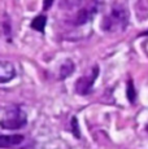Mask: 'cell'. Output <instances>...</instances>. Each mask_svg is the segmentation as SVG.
<instances>
[{
  "label": "cell",
  "mask_w": 148,
  "mask_h": 149,
  "mask_svg": "<svg viewBox=\"0 0 148 149\" xmlns=\"http://www.w3.org/2000/svg\"><path fill=\"white\" fill-rule=\"evenodd\" d=\"M27 123V116L18 105H9L3 108L0 117V126L3 130H20Z\"/></svg>",
  "instance_id": "obj_1"
},
{
  "label": "cell",
  "mask_w": 148,
  "mask_h": 149,
  "mask_svg": "<svg viewBox=\"0 0 148 149\" xmlns=\"http://www.w3.org/2000/svg\"><path fill=\"white\" fill-rule=\"evenodd\" d=\"M129 22V13L126 8L122 5H114L108 16L103 19V30L109 31V33H117V31H124Z\"/></svg>",
  "instance_id": "obj_2"
},
{
  "label": "cell",
  "mask_w": 148,
  "mask_h": 149,
  "mask_svg": "<svg viewBox=\"0 0 148 149\" xmlns=\"http://www.w3.org/2000/svg\"><path fill=\"white\" fill-rule=\"evenodd\" d=\"M98 75H99V66L95 65V66H92V69H91L89 75L81 77V78L77 81V83H75L77 93H79V95H82V96L90 95V93L92 92L94 83L98 79Z\"/></svg>",
  "instance_id": "obj_3"
},
{
  "label": "cell",
  "mask_w": 148,
  "mask_h": 149,
  "mask_svg": "<svg viewBox=\"0 0 148 149\" xmlns=\"http://www.w3.org/2000/svg\"><path fill=\"white\" fill-rule=\"evenodd\" d=\"M98 10H99V1L98 0H91L89 4L79 9V12L77 13V16H75V19H74V24H75L77 26L87 24V22L98 13Z\"/></svg>",
  "instance_id": "obj_4"
},
{
  "label": "cell",
  "mask_w": 148,
  "mask_h": 149,
  "mask_svg": "<svg viewBox=\"0 0 148 149\" xmlns=\"http://www.w3.org/2000/svg\"><path fill=\"white\" fill-rule=\"evenodd\" d=\"M16 77V69L9 61L3 60L0 62V83H7Z\"/></svg>",
  "instance_id": "obj_5"
},
{
  "label": "cell",
  "mask_w": 148,
  "mask_h": 149,
  "mask_svg": "<svg viewBox=\"0 0 148 149\" xmlns=\"http://www.w3.org/2000/svg\"><path fill=\"white\" fill-rule=\"evenodd\" d=\"M24 135H1L0 136V148H12L24 141Z\"/></svg>",
  "instance_id": "obj_6"
},
{
  "label": "cell",
  "mask_w": 148,
  "mask_h": 149,
  "mask_svg": "<svg viewBox=\"0 0 148 149\" xmlns=\"http://www.w3.org/2000/svg\"><path fill=\"white\" fill-rule=\"evenodd\" d=\"M74 68L75 66H74V62L72 60H66V61L61 65V68H60V75H59L60 79H65V78H68L70 74H73L74 70H75Z\"/></svg>",
  "instance_id": "obj_7"
},
{
  "label": "cell",
  "mask_w": 148,
  "mask_h": 149,
  "mask_svg": "<svg viewBox=\"0 0 148 149\" xmlns=\"http://www.w3.org/2000/svg\"><path fill=\"white\" fill-rule=\"evenodd\" d=\"M45 24H47V17H45L44 14H39V16H36L35 18L31 21L30 26H31V29L39 31V33H44Z\"/></svg>",
  "instance_id": "obj_8"
},
{
  "label": "cell",
  "mask_w": 148,
  "mask_h": 149,
  "mask_svg": "<svg viewBox=\"0 0 148 149\" xmlns=\"http://www.w3.org/2000/svg\"><path fill=\"white\" fill-rule=\"evenodd\" d=\"M126 95H127V99H129V101L131 102V104H134V102H135V100H136V92H135V88H134V84H133L131 79L127 82Z\"/></svg>",
  "instance_id": "obj_9"
},
{
  "label": "cell",
  "mask_w": 148,
  "mask_h": 149,
  "mask_svg": "<svg viewBox=\"0 0 148 149\" xmlns=\"http://www.w3.org/2000/svg\"><path fill=\"white\" fill-rule=\"evenodd\" d=\"M82 3H83V0H61L60 1V7L65 8V9H72V8L81 5Z\"/></svg>",
  "instance_id": "obj_10"
},
{
  "label": "cell",
  "mask_w": 148,
  "mask_h": 149,
  "mask_svg": "<svg viewBox=\"0 0 148 149\" xmlns=\"http://www.w3.org/2000/svg\"><path fill=\"white\" fill-rule=\"evenodd\" d=\"M3 31H4L5 36H7L8 42L10 40V36H12V27H10V22H8L7 18H4V21H3Z\"/></svg>",
  "instance_id": "obj_11"
},
{
  "label": "cell",
  "mask_w": 148,
  "mask_h": 149,
  "mask_svg": "<svg viewBox=\"0 0 148 149\" xmlns=\"http://www.w3.org/2000/svg\"><path fill=\"white\" fill-rule=\"evenodd\" d=\"M72 132L77 137H81V134H79V127H78V121H77L75 117H73V118H72Z\"/></svg>",
  "instance_id": "obj_12"
},
{
  "label": "cell",
  "mask_w": 148,
  "mask_h": 149,
  "mask_svg": "<svg viewBox=\"0 0 148 149\" xmlns=\"http://www.w3.org/2000/svg\"><path fill=\"white\" fill-rule=\"evenodd\" d=\"M52 3H53V0H44V9L47 10L48 8L52 5Z\"/></svg>",
  "instance_id": "obj_13"
},
{
  "label": "cell",
  "mask_w": 148,
  "mask_h": 149,
  "mask_svg": "<svg viewBox=\"0 0 148 149\" xmlns=\"http://www.w3.org/2000/svg\"><path fill=\"white\" fill-rule=\"evenodd\" d=\"M146 130H147V132H148V125L146 126Z\"/></svg>",
  "instance_id": "obj_14"
},
{
  "label": "cell",
  "mask_w": 148,
  "mask_h": 149,
  "mask_svg": "<svg viewBox=\"0 0 148 149\" xmlns=\"http://www.w3.org/2000/svg\"><path fill=\"white\" fill-rule=\"evenodd\" d=\"M22 149H29V148H22Z\"/></svg>",
  "instance_id": "obj_15"
}]
</instances>
